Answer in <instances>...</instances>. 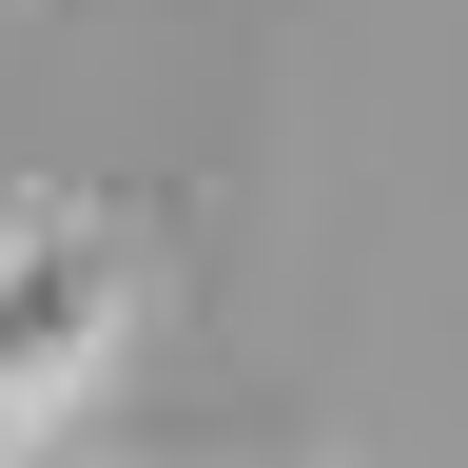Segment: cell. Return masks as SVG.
<instances>
[{"instance_id": "6da1fadb", "label": "cell", "mask_w": 468, "mask_h": 468, "mask_svg": "<svg viewBox=\"0 0 468 468\" xmlns=\"http://www.w3.org/2000/svg\"><path fill=\"white\" fill-rule=\"evenodd\" d=\"M117 313H137L117 215L98 196H0V468L58 430V390L117 351Z\"/></svg>"}]
</instances>
